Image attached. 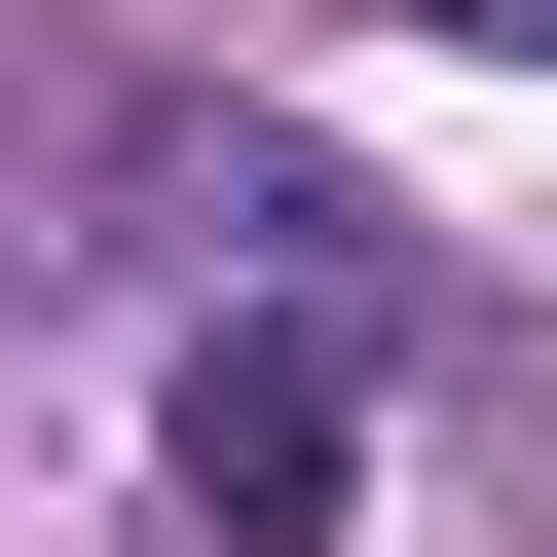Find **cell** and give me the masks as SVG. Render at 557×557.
<instances>
[{
    "label": "cell",
    "mask_w": 557,
    "mask_h": 557,
    "mask_svg": "<svg viewBox=\"0 0 557 557\" xmlns=\"http://www.w3.org/2000/svg\"><path fill=\"white\" fill-rule=\"evenodd\" d=\"M483 38H557V0H483Z\"/></svg>",
    "instance_id": "2"
},
{
    "label": "cell",
    "mask_w": 557,
    "mask_h": 557,
    "mask_svg": "<svg viewBox=\"0 0 557 557\" xmlns=\"http://www.w3.org/2000/svg\"><path fill=\"white\" fill-rule=\"evenodd\" d=\"M186 520H223V557H335V372H298V335L186 372Z\"/></svg>",
    "instance_id": "1"
}]
</instances>
